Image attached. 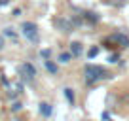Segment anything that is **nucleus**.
<instances>
[{"instance_id":"1","label":"nucleus","mask_w":129,"mask_h":121,"mask_svg":"<svg viewBox=\"0 0 129 121\" xmlns=\"http://www.w3.org/2000/svg\"><path fill=\"white\" fill-rule=\"evenodd\" d=\"M84 74H85V81H87V83H95V81L105 80V78L108 76L106 70L103 68V66H99V65H85Z\"/></svg>"},{"instance_id":"2","label":"nucleus","mask_w":129,"mask_h":121,"mask_svg":"<svg viewBox=\"0 0 129 121\" xmlns=\"http://www.w3.org/2000/svg\"><path fill=\"white\" fill-rule=\"evenodd\" d=\"M21 32H23V36L27 38L28 42H38V27L34 23L25 21V23L21 25Z\"/></svg>"},{"instance_id":"3","label":"nucleus","mask_w":129,"mask_h":121,"mask_svg":"<svg viewBox=\"0 0 129 121\" xmlns=\"http://www.w3.org/2000/svg\"><path fill=\"white\" fill-rule=\"evenodd\" d=\"M106 42H108V44H114V45H121V47H129V38L125 36V34H121V32H116V34H112V36H108Z\"/></svg>"},{"instance_id":"4","label":"nucleus","mask_w":129,"mask_h":121,"mask_svg":"<svg viewBox=\"0 0 129 121\" xmlns=\"http://www.w3.org/2000/svg\"><path fill=\"white\" fill-rule=\"evenodd\" d=\"M19 74L25 78V80L32 81V80H34V76H36V70H34V66H32L30 63H25V65L19 66Z\"/></svg>"},{"instance_id":"5","label":"nucleus","mask_w":129,"mask_h":121,"mask_svg":"<svg viewBox=\"0 0 129 121\" xmlns=\"http://www.w3.org/2000/svg\"><path fill=\"white\" fill-rule=\"evenodd\" d=\"M82 51H84V47H82L80 42H72V44H70V55L72 57H80Z\"/></svg>"},{"instance_id":"6","label":"nucleus","mask_w":129,"mask_h":121,"mask_svg":"<svg viewBox=\"0 0 129 121\" xmlns=\"http://www.w3.org/2000/svg\"><path fill=\"white\" fill-rule=\"evenodd\" d=\"M21 89H23V85H21V83H12V85H10V91H8L10 98H15L17 95L21 93Z\"/></svg>"},{"instance_id":"7","label":"nucleus","mask_w":129,"mask_h":121,"mask_svg":"<svg viewBox=\"0 0 129 121\" xmlns=\"http://www.w3.org/2000/svg\"><path fill=\"white\" fill-rule=\"evenodd\" d=\"M40 113H42L44 117H49V115H51V104L42 102V104H40Z\"/></svg>"},{"instance_id":"8","label":"nucleus","mask_w":129,"mask_h":121,"mask_svg":"<svg viewBox=\"0 0 129 121\" xmlns=\"http://www.w3.org/2000/svg\"><path fill=\"white\" fill-rule=\"evenodd\" d=\"M55 25H57L59 28H63L64 32H69V30H70V23H67V21H63V19H57Z\"/></svg>"},{"instance_id":"9","label":"nucleus","mask_w":129,"mask_h":121,"mask_svg":"<svg viewBox=\"0 0 129 121\" xmlns=\"http://www.w3.org/2000/svg\"><path fill=\"white\" fill-rule=\"evenodd\" d=\"M4 36H8V38H13V40H15V38H17L15 28H13V27H6V28H4Z\"/></svg>"},{"instance_id":"10","label":"nucleus","mask_w":129,"mask_h":121,"mask_svg":"<svg viewBox=\"0 0 129 121\" xmlns=\"http://www.w3.org/2000/svg\"><path fill=\"white\" fill-rule=\"evenodd\" d=\"M63 91H64V97H67V100H69L70 104H74V93H72V89H70V87H64Z\"/></svg>"},{"instance_id":"11","label":"nucleus","mask_w":129,"mask_h":121,"mask_svg":"<svg viewBox=\"0 0 129 121\" xmlns=\"http://www.w3.org/2000/svg\"><path fill=\"white\" fill-rule=\"evenodd\" d=\"M84 17H85L87 21H91V23H97V21H99V15H97V13H93V12L84 13Z\"/></svg>"},{"instance_id":"12","label":"nucleus","mask_w":129,"mask_h":121,"mask_svg":"<svg viewBox=\"0 0 129 121\" xmlns=\"http://www.w3.org/2000/svg\"><path fill=\"white\" fill-rule=\"evenodd\" d=\"M46 68H48L51 74H57V65L53 63V60H46Z\"/></svg>"},{"instance_id":"13","label":"nucleus","mask_w":129,"mask_h":121,"mask_svg":"<svg viewBox=\"0 0 129 121\" xmlns=\"http://www.w3.org/2000/svg\"><path fill=\"white\" fill-rule=\"evenodd\" d=\"M70 59H72V55H70V53H61V55H59V60H61V63H70Z\"/></svg>"},{"instance_id":"14","label":"nucleus","mask_w":129,"mask_h":121,"mask_svg":"<svg viewBox=\"0 0 129 121\" xmlns=\"http://www.w3.org/2000/svg\"><path fill=\"white\" fill-rule=\"evenodd\" d=\"M21 108H23V104H21V102H13V104L10 106V110H12V112H19Z\"/></svg>"},{"instance_id":"15","label":"nucleus","mask_w":129,"mask_h":121,"mask_svg":"<svg viewBox=\"0 0 129 121\" xmlns=\"http://www.w3.org/2000/svg\"><path fill=\"white\" fill-rule=\"evenodd\" d=\"M97 53H99V47H91V49H89V53H87V57H89V59H93V57H97Z\"/></svg>"},{"instance_id":"16","label":"nucleus","mask_w":129,"mask_h":121,"mask_svg":"<svg viewBox=\"0 0 129 121\" xmlns=\"http://www.w3.org/2000/svg\"><path fill=\"white\" fill-rule=\"evenodd\" d=\"M108 60H110V63H118V55H110Z\"/></svg>"},{"instance_id":"17","label":"nucleus","mask_w":129,"mask_h":121,"mask_svg":"<svg viewBox=\"0 0 129 121\" xmlns=\"http://www.w3.org/2000/svg\"><path fill=\"white\" fill-rule=\"evenodd\" d=\"M10 2H12V0H0V6H8Z\"/></svg>"},{"instance_id":"18","label":"nucleus","mask_w":129,"mask_h":121,"mask_svg":"<svg viewBox=\"0 0 129 121\" xmlns=\"http://www.w3.org/2000/svg\"><path fill=\"white\" fill-rule=\"evenodd\" d=\"M2 49H4V38L0 36V51H2Z\"/></svg>"}]
</instances>
